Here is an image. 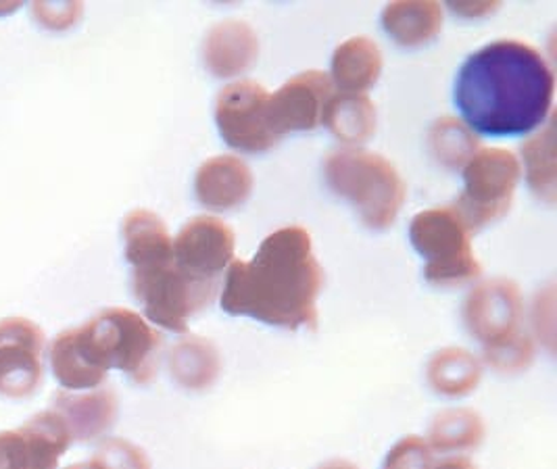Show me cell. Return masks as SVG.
<instances>
[{
    "label": "cell",
    "mask_w": 557,
    "mask_h": 469,
    "mask_svg": "<svg viewBox=\"0 0 557 469\" xmlns=\"http://www.w3.org/2000/svg\"><path fill=\"white\" fill-rule=\"evenodd\" d=\"M472 439L482 436V425L479 418L470 411H451L438 418L436 425L432 428V439L441 445L449 439Z\"/></svg>",
    "instance_id": "18"
},
{
    "label": "cell",
    "mask_w": 557,
    "mask_h": 469,
    "mask_svg": "<svg viewBox=\"0 0 557 469\" xmlns=\"http://www.w3.org/2000/svg\"><path fill=\"white\" fill-rule=\"evenodd\" d=\"M554 127L547 125L545 134L534 136L524 147V161L531 188L545 200H556V161H554Z\"/></svg>",
    "instance_id": "16"
},
{
    "label": "cell",
    "mask_w": 557,
    "mask_h": 469,
    "mask_svg": "<svg viewBox=\"0 0 557 469\" xmlns=\"http://www.w3.org/2000/svg\"><path fill=\"white\" fill-rule=\"evenodd\" d=\"M324 175L330 188L347 198L363 223L376 230L395 222L406 200L404 177L379 152L355 147L334 150L326 157Z\"/></svg>",
    "instance_id": "4"
},
{
    "label": "cell",
    "mask_w": 557,
    "mask_h": 469,
    "mask_svg": "<svg viewBox=\"0 0 557 469\" xmlns=\"http://www.w3.org/2000/svg\"><path fill=\"white\" fill-rule=\"evenodd\" d=\"M522 318L520 293L509 282H486L474 291L466 305V323L493 355L518 348V323Z\"/></svg>",
    "instance_id": "9"
},
{
    "label": "cell",
    "mask_w": 557,
    "mask_h": 469,
    "mask_svg": "<svg viewBox=\"0 0 557 469\" xmlns=\"http://www.w3.org/2000/svg\"><path fill=\"white\" fill-rule=\"evenodd\" d=\"M322 124L347 145L368 140L376 129V107L366 95H334L330 99Z\"/></svg>",
    "instance_id": "15"
},
{
    "label": "cell",
    "mask_w": 557,
    "mask_h": 469,
    "mask_svg": "<svg viewBox=\"0 0 557 469\" xmlns=\"http://www.w3.org/2000/svg\"><path fill=\"white\" fill-rule=\"evenodd\" d=\"M257 50L259 42L253 29L230 20L209 32L205 40V61L215 75L240 74L253 65Z\"/></svg>",
    "instance_id": "12"
},
{
    "label": "cell",
    "mask_w": 557,
    "mask_h": 469,
    "mask_svg": "<svg viewBox=\"0 0 557 469\" xmlns=\"http://www.w3.org/2000/svg\"><path fill=\"white\" fill-rule=\"evenodd\" d=\"M197 197L209 209H232L243 205L253 190V173L245 161L222 155L205 161L195 177Z\"/></svg>",
    "instance_id": "11"
},
{
    "label": "cell",
    "mask_w": 557,
    "mask_h": 469,
    "mask_svg": "<svg viewBox=\"0 0 557 469\" xmlns=\"http://www.w3.org/2000/svg\"><path fill=\"white\" fill-rule=\"evenodd\" d=\"M127 257L136 272V293L154 323L186 332L188 320L207 307L218 291L195 282L174 261V240L149 211L134 213L126 225Z\"/></svg>",
    "instance_id": "3"
},
{
    "label": "cell",
    "mask_w": 557,
    "mask_h": 469,
    "mask_svg": "<svg viewBox=\"0 0 557 469\" xmlns=\"http://www.w3.org/2000/svg\"><path fill=\"white\" fill-rule=\"evenodd\" d=\"M222 138L240 152H263L280 140L270 118V92L251 79L232 82L215 102Z\"/></svg>",
    "instance_id": "7"
},
{
    "label": "cell",
    "mask_w": 557,
    "mask_h": 469,
    "mask_svg": "<svg viewBox=\"0 0 557 469\" xmlns=\"http://www.w3.org/2000/svg\"><path fill=\"white\" fill-rule=\"evenodd\" d=\"M234 259V232L218 218L201 215L186 223L174 240L177 268L195 282L220 291Z\"/></svg>",
    "instance_id": "8"
},
{
    "label": "cell",
    "mask_w": 557,
    "mask_h": 469,
    "mask_svg": "<svg viewBox=\"0 0 557 469\" xmlns=\"http://www.w3.org/2000/svg\"><path fill=\"white\" fill-rule=\"evenodd\" d=\"M520 182V161L506 149H481L463 168V193L457 198L459 218L470 230L504 218Z\"/></svg>",
    "instance_id": "6"
},
{
    "label": "cell",
    "mask_w": 557,
    "mask_h": 469,
    "mask_svg": "<svg viewBox=\"0 0 557 469\" xmlns=\"http://www.w3.org/2000/svg\"><path fill=\"white\" fill-rule=\"evenodd\" d=\"M431 145L441 163L456 168L468 163L476 155V138L468 125L459 124L451 118L436 122L431 132Z\"/></svg>",
    "instance_id": "17"
},
{
    "label": "cell",
    "mask_w": 557,
    "mask_h": 469,
    "mask_svg": "<svg viewBox=\"0 0 557 469\" xmlns=\"http://www.w3.org/2000/svg\"><path fill=\"white\" fill-rule=\"evenodd\" d=\"M382 24L397 42L416 47L441 32L443 11L436 2H395L384 9Z\"/></svg>",
    "instance_id": "14"
},
{
    "label": "cell",
    "mask_w": 557,
    "mask_h": 469,
    "mask_svg": "<svg viewBox=\"0 0 557 469\" xmlns=\"http://www.w3.org/2000/svg\"><path fill=\"white\" fill-rule=\"evenodd\" d=\"M332 97L334 84L322 72H305L280 86L270 95V118L280 140L288 132L315 129L322 124Z\"/></svg>",
    "instance_id": "10"
},
{
    "label": "cell",
    "mask_w": 557,
    "mask_h": 469,
    "mask_svg": "<svg viewBox=\"0 0 557 469\" xmlns=\"http://www.w3.org/2000/svg\"><path fill=\"white\" fill-rule=\"evenodd\" d=\"M556 77L531 45L497 40L472 52L456 79L463 124L482 136H524L547 122Z\"/></svg>",
    "instance_id": "1"
},
{
    "label": "cell",
    "mask_w": 557,
    "mask_h": 469,
    "mask_svg": "<svg viewBox=\"0 0 557 469\" xmlns=\"http://www.w3.org/2000/svg\"><path fill=\"white\" fill-rule=\"evenodd\" d=\"M472 230L454 207L422 211L409 227L411 245L426 261L424 275L434 286H461L481 275L474 257Z\"/></svg>",
    "instance_id": "5"
},
{
    "label": "cell",
    "mask_w": 557,
    "mask_h": 469,
    "mask_svg": "<svg viewBox=\"0 0 557 469\" xmlns=\"http://www.w3.org/2000/svg\"><path fill=\"white\" fill-rule=\"evenodd\" d=\"M382 54L379 45L366 36L343 42L332 57V84L343 92L363 95L381 77Z\"/></svg>",
    "instance_id": "13"
},
{
    "label": "cell",
    "mask_w": 557,
    "mask_h": 469,
    "mask_svg": "<svg viewBox=\"0 0 557 469\" xmlns=\"http://www.w3.org/2000/svg\"><path fill=\"white\" fill-rule=\"evenodd\" d=\"M222 286V309L230 316L286 330L315 328L324 270L309 232L288 225L270 234L251 261H232Z\"/></svg>",
    "instance_id": "2"
}]
</instances>
